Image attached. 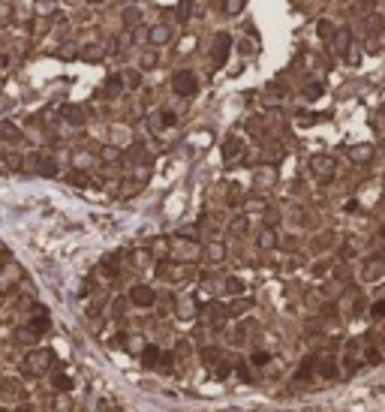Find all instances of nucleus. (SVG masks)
I'll return each instance as SVG.
<instances>
[{"instance_id":"nucleus-1","label":"nucleus","mask_w":385,"mask_h":412,"mask_svg":"<svg viewBox=\"0 0 385 412\" xmlns=\"http://www.w3.org/2000/svg\"><path fill=\"white\" fill-rule=\"evenodd\" d=\"M169 256L172 262H184V265H193L202 259V244L196 238H184V235H175L169 241Z\"/></svg>"},{"instance_id":"nucleus-2","label":"nucleus","mask_w":385,"mask_h":412,"mask_svg":"<svg viewBox=\"0 0 385 412\" xmlns=\"http://www.w3.org/2000/svg\"><path fill=\"white\" fill-rule=\"evenodd\" d=\"M21 367H24L28 376H42V373H48L54 367V352L51 349H33L31 355L24 358Z\"/></svg>"},{"instance_id":"nucleus-3","label":"nucleus","mask_w":385,"mask_h":412,"mask_svg":"<svg viewBox=\"0 0 385 412\" xmlns=\"http://www.w3.org/2000/svg\"><path fill=\"white\" fill-rule=\"evenodd\" d=\"M172 91L178 96H196L199 91V78L193 75V69H178L172 75Z\"/></svg>"},{"instance_id":"nucleus-4","label":"nucleus","mask_w":385,"mask_h":412,"mask_svg":"<svg viewBox=\"0 0 385 412\" xmlns=\"http://www.w3.org/2000/svg\"><path fill=\"white\" fill-rule=\"evenodd\" d=\"M310 172H313V178H319V181H331L334 178V172H337V162L334 157H328V154H316V157H310Z\"/></svg>"},{"instance_id":"nucleus-5","label":"nucleus","mask_w":385,"mask_h":412,"mask_svg":"<svg viewBox=\"0 0 385 412\" xmlns=\"http://www.w3.org/2000/svg\"><path fill=\"white\" fill-rule=\"evenodd\" d=\"M127 301L132 304V307H154L157 304V292L151 289V286H145V283H135L132 289H129V295H127Z\"/></svg>"},{"instance_id":"nucleus-6","label":"nucleus","mask_w":385,"mask_h":412,"mask_svg":"<svg viewBox=\"0 0 385 412\" xmlns=\"http://www.w3.org/2000/svg\"><path fill=\"white\" fill-rule=\"evenodd\" d=\"M28 162H31V172H36V175H45V178H54L58 175V162H54V157H48V154H31Z\"/></svg>"},{"instance_id":"nucleus-7","label":"nucleus","mask_w":385,"mask_h":412,"mask_svg":"<svg viewBox=\"0 0 385 412\" xmlns=\"http://www.w3.org/2000/svg\"><path fill=\"white\" fill-rule=\"evenodd\" d=\"M244 151H247V145H244V139H238V135H232V139L223 142V159L229 166H235L238 159H244Z\"/></svg>"},{"instance_id":"nucleus-8","label":"nucleus","mask_w":385,"mask_h":412,"mask_svg":"<svg viewBox=\"0 0 385 412\" xmlns=\"http://www.w3.org/2000/svg\"><path fill=\"white\" fill-rule=\"evenodd\" d=\"M199 316L205 319L211 328H223V319H226V304H217V301H211V304H205L202 310H199Z\"/></svg>"},{"instance_id":"nucleus-9","label":"nucleus","mask_w":385,"mask_h":412,"mask_svg":"<svg viewBox=\"0 0 385 412\" xmlns=\"http://www.w3.org/2000/svg\"><path fill=\"white\" fill-rule=\"evenodd\" d=\"M175 124H178V115H175L172 108H160V112H154V115H151V127L157 129V132H160V129L175 127Z\"/></svg>"},{"instance_id":"nucleus-10","label":"nucleus","mask_w":385,"mask_h":412,"mask_svg":"<svg viewBox=\"0 0 385 412\" xmlns=\"http://www.w3.org/2000/svg\"><path fill=\"white\" fill-rule=\"evenodd\" d=\"M343 307H346V313H358L361 307H364V295H361V289H355V286H349L346 292H343Z\"/></svg>"},{"instance_id":"nucleus-11","label":"nucleus","mask_w":385,"mask_h":412,"mask_svg":"<svg viewBox=\"0 0 385 412\" xmlns=\"http://www.w3.org/2000/svg\"><path fill=\"white\" fill-rule=\"evenodd\" d=\"M316 373H319L322 379H337V373H340L337 358H334V355H325L322 361H316Z\"/></svg>"},{"instance_id":"nucleus-12","label":"nucleus","mask_w":385,"mask_h":412,"mask_svg":"<svg viewBox=\"0 0 385 412\" xmlns=\"http://www.w3.org/2000/svg\"><path fill=\"white\" fill-rule=\"evenodd\" d=\"M361 277H364L367 283H379V280L385 277V262H379V259H370V262L364 265Z\"/></svg>"},{"instance_id":"nucleus-13","label":"nucleus","mask_w":385,"mask_h":412,"mask_svg":"<svg viewBox=\"0 0 385 412\" xmlns=\"http://www.w3.org/2000/svg\"><path fill=\"white\" fill-rule=\"evenodd\" d=\"M169 39H172V28H169V24H154V28L148 31V42H151L154 48L166 45Z\"/></svg>"},{"instance_id":"nucleus-14","label":"nucleus","mask_w":385,"mask_h":412,"mask_svg":"<svg viewBox=\"0 0 385 412\" xmlns=\"http://www.w3.org/2000/svg\"><path fill=\"white\" fill-rule=\"evenodd\" d=\"M361 340H352L349 346H346V355H343V364H346V370L352 373V370H358V364H361Z\"/></svg>"},{"instance_id":"nucleus-15","label":"nucleus","mask_w":385,"mask_h":412,"mask_svg":"<svg viewBox=\"0 0 385 412\" xmlns=\"http://www.w3.org/2000/svg\"><path fill=\"white\" fill-rule=\"evenodd\" d=\"M202 256H205V262H211V265H220L226 259V247L220 241H211V244H205L202 247Z\"/></svg>"},{"instance_id":"nucleus-16","label":"nucleus","mask_w":385,"mask_h":412,"mask_svg":"<svg viewBox=\"0 0 385 412\" xmlns=\"http://www.w3.org/2000/svg\"><path fill=\"white\" fill-rule=\"evenodd\" d=\"M331 42H334L337 54L343 58V54H346V48L352 45V31H349V28H337V31H334V36H331Z\"/></svg>"},{"instance_id":"nucleus-17","label":"nucleus","mask_w":385,"mask_h":412,"mask_svg":"<svg viewBox=\"0 0 385 412\" xmlns=\"http://www.w3.org/2000/svg\"><path fill=\"white\" fill-rule=\"evenodd\" d=\"M229 45H232V39H229V33H217V39H214V64L223 66L226 64V54H229Z\"/></svg>"},{"instance_id":"nucleus-18","label":"nucleus","mask_w":385,"mask_h":412,"mask_svg":"<svg viewBox=\"0 0 385 412\" xmlns=\"http://www.w3.org/2000/svg\"><path fill=\"white\" fill-rule=\"evenodd\" d=\"M121 24H124V31L139 28V24H142V9H139V6H124V9H121Z\"/></svg>"},{"instance_id":"nucleus-19","label":"nucleus","mask_w":385,"mask_h":412,"mask_svg":"<svg viewBox=\"0 0 385 412\" xmlns=\"http://www.w3.org/2000/svg\"><path fill=\"white\" fill-rule=\"evenodd\" d=\"M175 313L181 319H196L199 316V304H196L193 298H178V301H175Z\"/></svg>"},{"instance_id":"nucleus-20","label":"nucleus","mask_w":385,"mask_h":412,"mask_svg":"<svg viewBox=\"0 0 385 412\" xmlns=\"http://www.w3.org/2000/svg\"><path fill=\"white\" fill-rule=\"evenodd\" d=\"M0 139H3V142H9V145H18L24 135H21L18 124H12V121H0Z\"/></svg>"},{"instance_id":"nucleus-21","label":"nucleus","mask_w":385,"mask_h":412,"mask_svg":"<svg viewBox=\"0 0 385 412\" xmlns=\"http://www.w3.org/2000/svg\"><path fill=\"white\" fill-rule=\"evenodd\" d=\"M250 307H253V301H247V298L235 295V301H229V304H226V316H244V313H250Z\"/></svg>"},{"instance_id":"nucleus-22","label":"nucleus","mask_w":385,"mask_h":412,"mask_svg":"<svg viewBox=\"0 0 385 412\" xmlns=\"http://www.w3.org/2000/svg\"><path fill=\"white\" fill-rule=\"evenodd\" d=\"M105 51H108V48H105L102 42H91V45H85V48H81V61L96 64V61H102V58H105Z\"/></svg>"},{"instance_id":"nucleus-23","label":"nucleus","mask_w":385,"mask_h":412,"mask_svg":"<svg viewBox=\"0 0 385 412\" xmlns=\"http://www.w3.org/2000/svg\"><path fill=\"white\" fill-rule=\"evenodd\" d=\"M139 355H142V364H145V367H160V346H154V343H145V349H142V352H139Z\"/></svg>"},{"instance_id":"nucleus-24","label":"nucleus","mask_w":385,"mask_h":412,"mask_svg":"<svg viewBox=\"0 0 385 412\" xmlns=\"http://www.w3.org/2000/svg\"><path fill=\"white\" fill-rule=\"evenodd\" d=\"M346 154H349L352 162H370L373 159V145H352Z\"/></svg>"},{"instance_id":"nucleus-25","label":"nucleus","mask_w":385,"mask_h":412,"mask_svg":"<svg viewBox=\"0 0 385 412\" xmlns=\"http://www.w3.org/2000/svg\"><path fill=\"white\" fill-rule=\"evenodd\" d=\"M64 121H66V124H72V127H81V124L88 121V115H85V108H81V105H66V108H64Z\"/></svg>"},{"instance_id":"nucleus-26","label":"nucleus","mask_w":385,"mask_h":412,"mask_svg":"<svg viewBox=\"0 0 385 412\" xmlns=\"http://www.w3.org/2000/svg\"><path fill=\"white\" fill-rule=\"evenodd\" d=\"M256 244L262 247V250H274V247H277V232H274L271 226H262V232H259Z\"/></svg>"},{"instance_id":"nucleus-27","label":"nucleus","mask_w":385,"mask_h":412,"mask_svg":"<svg viewBox=\"0 0 385 412\" xmlns=\"http://www.w3.org/2000/svg\"><path fill=\"white\" fill-rule=\"evenodd\" d=\"M0 394H3L6 400H21V397H24V388H21L18 382L6 379V382H0Z\"/></svg>"},{"instance_id":"nucleus-28","label":"nucleus","mask_w":385,"mask_h":412,"mask_svg":"<svg viewBox=\"0 0 385 412\" xmlns=\"http://www.w3.org/2000/svg\"><path fill=\"white\" fill-rule=\"evenodd\" d=\"M364 24H367V33H370V36H379V33L385 31V18L379 15V12H370Z\"/></svg>"},{"instance_id":"nucleus-29","label":"nucleus","mask_w":385,"mask_h":412,"mask_svg":"<svg viewBox=\"0 0 385 412\" xmlns=\"http://www.w3.org/2000/svg\"><path fill=\"white\" fill-rule=\"evenodd\" d=\"M220 289H223V292H229V295H244V289H247V286H244V280H241V277H226L223 283H220Z\"/></svg>"},{"instance_id":"nucleus-30","label":"nucleus","mask_w":385,"mask_h":412,"mask_svg":"<svg viewBox=\"0 0 385 412\" xmlns=\"http://www.w3.org/2000/svg\"><path fill=\"white\" fill-rule=\"evenodd\" d=\"M121 81H124V88H129V91H139V85H142V69H127V72H121Z\"/></svg>"},{"instance_id":"nucleus-31","label":"nucleus","mask_w":385,"mask_h":412,"mask_svg":"<svg viewBox=\"0 0 385 412\" xmlns=\"http://www.w3.org/2000/svg\"><path fill=\"white\" fill-rule=\"evenodd\" d=\"M331 244H334V235H331V232H322V235H316V238L310 241V250H313V253H322V250H328Z\"/></svg>"},{"instance_id":"nucleus-32","label":"nucleus","mask_w":385,"mask_h":412,"mask_svg":"<svg viewBox=\"0 0 385 412\" xmlns=\"http://www.w3.org/2000/svg\"><path fill=\"white\" fill-rule=\"evenodd\" d=\"M157 64H160V54H157L154 48L142 51V58H139V69H157Z\"/></svg>"},{"instance_id":"nucleus-33","label":"nucleus","mask_w":385,"mask_h":412,"mask_svg":"<svg viewBox=\"0 0 385 412\" xmlns=\"http://www.w3.org/2000/svg\"><path fill=\"white\" fill-rule=\"evenodd\" d=\"M334 31H337V24H334L331 18H319V24H316V36H319V39L328 42V39L334 36Z\"/></svg>"},{"instance_id":"nucleus-34","label":"nucleus","mask_w":385,"mask_h":412,"mask_svg":"<svg viewBox=\"0 0 385 412\" xmlns=\"http://www.w3.org/2000/svg\"><path fill=\"white\" fill-rule=\"evenodd\" d=\"M124 91V81H121V75H112L105 85H102V96H118Z\"/></svg>"},{"instance_id":"nucleus-35","label":"nucleus","mask_w":385,"mask_h":412,"mask_svg":"<svg viewBox=\"0 0 385 412\" xmlns=\"http://www.w3.org/2000/svg\"><path fill=\"white\" fill-rule=\"evenodd\" d=\"M277 181V172L274 169H259L256 172V187H271Z\"/></svg>"},{"instance_id":"nucleus-36","label":"nucleus","mask_w":385,"mask_h":412,"mask_svg":"<svg viewBox=\"0 0 385 412\" xmlns=\"http://www.w3.org/2000/svg\"><path fill=\"white\" fill-rule=\"evenodd\" d=\"M280 217H283V214H280V208L265 205V211H262V223H265V226H271V229H274V226L280 223Z\"/></svg>"},{"instance_id":"nucleus-37","label":"nucleus","mask_w":385,"mask_h":412,"mask_svg":"<svg viewBox=\"0 0 385 412\" xmlns=\"http://www.w3.org/2000/svg\"><path fill=\"white\" fill-rule=\"evenodd\" d=\"M247 226H250V220H247V214H241V217H235V220L229 223V232H232L235 238H241V235L247 232Z\"/></svg>"},{"instance_id":"nucleus-38","label":"nucleus","mask_w":385,"mask_h":412,"mask_svg":"<svg viewBox=\"0 0 385 412\" xmlns=\"http://www.w3.org/2000/svg\"><path fill=\"white\" fill-rule=\"evenodd\" d=\"M121 157H124V154H121V148H115V145L99 148V159H102V162H118Z\"/></svg>"},{"instance_id":"nucleus-39","label":"nucleus","mask_w":385,"mask_h":412,"mask_svg":"<svg viewBox=\"0 0 385 412\" xmlns=\"http://www.w3.org/2000/svg\"><path fill=\"white\" fill-rule=\"evenodd\" d=\"M15 340H18V343H28V346H36V340H39V337L33 334L28 325H24V328H15Z\"/></svg>"},{"instance_id":"nucleus-40","label":"nucleus","mask_w":385,"mask_h":412,"mask_svg":"<svg viewBox=\"0 0 385 412\" xmlns=\"http://www.w3.org/2000/svg\"><path fill=\"white\" fill-rule=\"evenodd\" d=\"M268 361H271V352H268V349H253V352H250V364H253V367H265Z\"/></svg>"},{"instance_id":"nucleus-41","label":"nucleus","mask_w":385,"mask_h":412,"mask_svg":"<svg viewBox=\"0 0 385 412\" xmlns=\"http://www.w3.org/2000/svg\"><path fill=\"white\" fill-rule=\"evenodd\" d=\"M48 28H51V21H48L45 15H36V21H33V24H31V33H33V39H39L42 33L48 31Z\"/></svg>"},{"instance_id":"nucleus-42","label":"nucleus","mask_w":385,"mask_h":412,"mask_svg":"<svg viewBox=\"0 0 385 412\" xmlns=\"http://www.w3.org/2000/svg\"><path fill=\"white\" fill-rule=\"evenodd\" d=\"M241 208H244V214H256V211H265V199H259V196H250V199H247Z\"/></svg>"},{"instance_id":"nucleus-43","label":"nucleus","mask_w":385,"mask_h":412,"mask_svg":"<svg viewBox=\"0 0 385 412\" xmlns=\"http://www.w3.org/2000/svg\"><path fill=\"white\" fill-rule=\"evenodd\" d=\"M51 385H54L58 391H72V379H69L66 373H51Z\"/></svg>"},{"instance_id":"nucleus-44","label":"nucleus","mask_w":385,"mask_h":412,"mask_svg":"<svg viewBox=\"0 0 385 412\" xmlns=\"http://www.w3.org/2000/svg\"><path fill=\"white\" fill-rule=\"evenodd\" d=\"M301 94H304V99H319V96H322V85H319V81H307Z\"/></svg>"},{"instance_id":"nucleus-45","label":"nucleus","mask_w":385,"mask_h":412,"mask_svg":"<svg viewBox=\"0 0 385 412\" xmlns=\"http://www.w3.org/2000/svg\"><path fill=\"white\" fill-rule=\"evenodd\" d=\"M343 61L349 66H358V61H361V48H358V42H352L349 48H346V54H343Z\"/></svg>"},{"instance_id":"nucleus-46","label":"nucleus","mask_w":385,"mask_h":412,"mask_svg":"<svg viewBox=\"0 0 385 412\" xmlns=\"http://www.w3.org/2000/svg\"><path fill=\"white\" fill-rule=\"evenodd\" d=\"M235 373H238V379H244V382H256V376H253V370L244 364V361H238L235 364Z\"/></svg>"},{"instance_id":"nucleus-47","label":"nucleus","mask_w":385,"mask_h":412,"mask_svg":"<svg viewBox=\"0 0 385 412\" xmlns=\"http://www.w3.org/2000/svg\"><path fill=\"white\" fill-rule=\"evenodd\" d=\"M124 343H127L129 352H142V349H145V337H142V334H132V337H127Z\"/></svg>"},{"instance_id":"nucleus-48","label":"nucleus","mask_w":385,"mask_h":412,"mask_svg":"<svg viewBox=\"0 0 385 412\" xmlns=\"http://www.w3.org/2000/svg\"><path fill=\"white\" fill-rule=\"evenodd\" d=\"M190 12H193V0H181L178 3V21H190Z\"/></svg>"},{"instance_id":"nucleus-49","label":"nucleus","mask_w":385,"mask_h":412,"mask_svg":"<svg viewBox=\"0 0 385 412\" xmlns=\"http://www.w3.org/2000/svg\"><path fill=\"white\" fill-rule=\"evenodd\" d=\"M244 9V0H223V12L226 15H238Z\"/></svg>"},{"instance_id":"nucleus-50","label":"nucleus","mask_w":385,"mask_h":412,"mask_svg":"<svg viewBox=\"0 0 385 412\" xmlns=\"http://www.w3.org/2000/svg\"><path fill=\"white\" fill-rule=\"evenodd\" d=\"M151 250H154V256H169V241H166V238H157V241H154V244H151Z\"/></svg>"},{"instance_id":"nucleus-51","label":"nucleus","mask_w":385,"mask_h":412,"mask_svg":"<svg viewBox=\"0 0 385 412\" xmlns=\"http://www.w3.org/2000/svg\"><path fill=\"white\" fill-rule=\"evenodd\" d=\"M280 154H283V151H280L277 145H268V148H262V157L268 159V162H274V159H280Z\"/></svg>"},{"instance_id":"nucleus-52","label":"nucleus","mask_w":385,"mask_h":412,"mask_svg":"<svg viewBox=\"0 0 385 412\" xmlns=\"http://www.w3.org/2000/svg\"><path fill=\"white\" fill-rule=\"evenodd\" d=\"M370 316H373V319H382L385 316V298H379V301H373V304H370Z\"/></svg>"},{"instance_id":"nucleus-53","label":"nucleus","mask_w":385,"mask_h":412,"mask_svg":"<svg viewBox=\"0 0 385 412\" xmlns=\"http://www.w3.org/2000/svg\"><path fill=\"white\" fill-rule=\"evenodd\" d=\"M69 184H75V187H88V175H81V172H72V175H69Z\"/></svg>"},{"instance_id":"nucleus-54","label":"nucleus","mask_w":385,"mask_h":412,"mask_svg":"<svg viewBox=\"0 0 385 412\" xmlns=\"http://www.w3.org/2000/svg\"><path fill=\"white\" fill-rule=\"evenodd\" d=\"M72 166H75V169H88V166H91V157H88V154H75V157H72Z\"/></svg>"},{"instance_id":"nucleus-55","label":"nucleus","mask_w":385,"mask_h":412,"mask_svg":"<svg viewBox=\"0 0 385 412\" xmlns=\"http://www.w3.org/2000/svg\"><path fill=\"white\" fill-rule=\"evenodd\" d=\"M6 162H9V169H15V172H18V169L24 166V159L18 157V154H9V157H6Z\"/></svg>"},{"instance_id":"nucleus-56","label":"nucleus","mask_w":385,"mask_h":412,"mask_svg":"<svg viewBox=\"0 0 385 412\" xmlns=\"http://www.w3.org/2000/svg\"><path fill=\"white\" fill-rule=\"evenodd\" d=\"M328 268H331V262H316V265H313V271H316V274H325Z\"/></svg>"},{"instance_id":"nucleus-57","label":"nucleus","mask_w":385,"mask_h":412,"mask_svg":"<svg viewBox=\"0 0 385 412\" xmlns=\"http://www.w3.org/2000/svg\"><path fill=\"white\" fill-rule=\"evenodd\" d=\"M58 54H61V58H72V54H75V48H72V45H64Z\"/></svg>"},{"instance_id":"nucleus-58","label":"nucleus","mask_w":385,"mask_h":412,"mask_svg":"<svg viewBox=\"0 0 385 412\" xmlns=\"http://www.w3.org/2000/svg\"><path fill=\"white\" fill-rule=\"evenodd\" d=\"M376 3H379V0H364V6H367V9H373Z\"/></svg>"},{"instance_id":"nucleus-59","label":"nucleus","mask_w":385,"mask_h":412,"mask_svg":"<svg viewBox=\"0 0 385 412\" xmlns=\"http://www.w3.org/2000/svg\"><path fill=\"white\" fill-rule=\"evenodd\" d=\"M0 259H6V244L0 241Z\"/></svg>"},{"instance_id":"nucleus-60","label":"nucleus","mask_w":385,"mask_h":412,"mask_svg":"<svg viewBox=\"0 0 385 412\" xmlns=\"http://www.w3.org/2000/svg\"><path fill=\"white\" fill-rule=\"evenodd\" d=\"M88 3H94V6H96V3H102V0H88Z\"/></svg>"},{"instance_id":"nucleus-61","label":"nucleus","mask_w":385,"mask_h":412,"mask_svg":"<svg viewBox=\"0 0 385 412\" xmlns=\"http://www.w3.org/2000/svg\"><path fill=\"white\" fill-rule=\"evenodd\" d=\"M0 304H3V292H0Z\"/></svg>"},{"instance_id":"nucleus-62","label":"nucleus","mask_w":385,"mask_h":412,"mask_svg":"<svg viewBox=\"0 0 385 412\" xmlns=\"http://www.w3.org/2000/svg\"><path fill=\"white\" fill-rule=\"evenodd\" d=\"M0 412H12V409H0Z\"/></svg>"},{"instance_id":"nucleus-63","label":"nucleus","mask_w":385,"mask_h":412,"mask_svg":"<svg viewBox=\"0 0 385 412\" xmlns=\"http://www.w3.org/2000/svg\"><path fill=\"white\" fill-rule=\"evenodd\" d=\"M292 3H301V0H292Z\"/></svg>"},{"instance_id":"nucleus-64","label":"nucleus","mask_w":385,"mask_h":412,"mask_svg":"<svg viewBox=\"0 0 385 412\" xmlns=\"http://www.w3.org/2000/svg\"><path fill=\"white\" fill-rule=\"evenodd\" d=\"M112 412H121V409H112Z\"/></svg>"}]
</instances>
